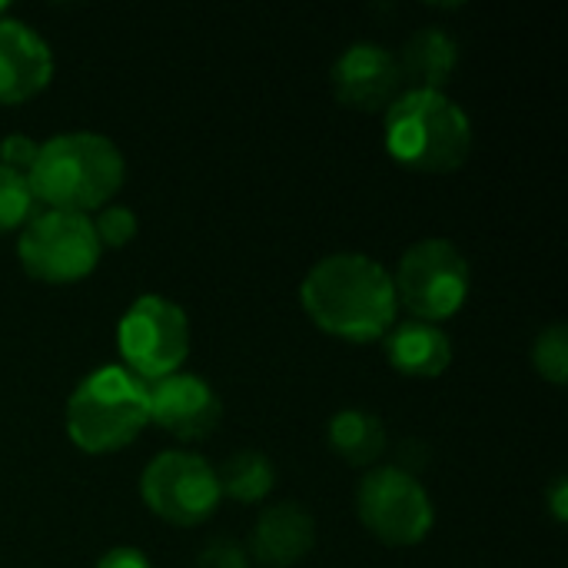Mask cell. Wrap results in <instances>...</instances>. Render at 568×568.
<instances>
[{
  "instance_id": "cell-3",
  "label": "cell",
  "mask_w": 568,
  "mask_h": 568,
  "mask_svg": "<svg viewBox=\"0 0 568 568\" xmlns=\"http://www.w3.org/2000/svg\"><path fill=\"white\" fill-rule=\"evenodd\" d=\"M383 130L389 156L416 173H453L473 153V120L446 90H403Z\"/></svg>"
},
{
  "instance_id": "cell-2",
  "label": "cell",
  "mask_w": 568,
  "mask_h": 568,
  "mask_svg": "<svg viewBox=\"0 0 568 568\" xmlns=\"http://www.w3.org/2000/svg\"><path fill=\"white\" fill-rule=\"evenodd\" d=\"M27 180L43 210L90 216L120 193L126 160L110 136L93 130H67L40 143Z\"/></svg>"
},
{
  "instance_id": "cell-8",
  "label": "cell",
  "mask_w": 568,
  "mask_h": 568,
  "mask_svg": "<svg viewBox=\"0 0 568 568\" xmlns=\"http://www.w3.org/2000/svg\"><path fill=\"white\" fill-rule=\"evenodd\" d=\"M103 250L97 243L90 216L63 213V210H37L30 223L20 230L17 260L27 276L53 286L87 280Z\"/></svg>"
},
{
  "instance_id": "cell-11",
  "label": "cell",
  "mask_w": 568,
  "mask_h": 568,
  "mask_svg": "<svg viewBox=\"0 0 568 568\" xmlns=\"http://www.w3.org/2000/svg\"><path fill=\"white\" fill-rule=\"evenodd\" d=\"M150 423L180 443H200L216 433L223 419V403L216 389L196 373H173L146 386Z\"/></svg>"
},
{
  "instance_id": "cell-19",
  "label": "cell",
  "mask_w": 568,
  "mask_h": 568,
  "mask_svg": "<svg viewBox=\"0 0 568 568\" xmlns=\"http://www.w3.org/2000/svg\"><path fill=\"white\" fill-rule=\"evenodd\" d=\"M532 369L552 386L568 383V329L562 323L546 326L532 343Z\"/></svg>"
},
{
  "instance_id": "cell-14",
  "label": "cell",
  "mask_w": 568,
  "mask_h": 568,
  "mask_svg": "<svg viewBox=\"0 0 568 568\" xmlns=\"http://www.w3.org/2000/svg\"><path fill=\"white\" fill-rule=\"evenodd\" d=\"M389 366L406 379H439L453 363V339L443 326L403 320L383 336Z\"/></svg>"
},
{
  "instance_id": "cell-17",
  "label": "cell",
  "mask_w": 568,
  "mask_h": 568,
  "mask_svg": "<svg viewBox=\"0 0 568 568\" xmlns=\"http://www.w3.org/2000/svg\"><path fill=\"white\" fill-rule=\"evenodd\" d=\"M216 483H220V496L240 506H260L276 489V466L260 449H236L216 469Z\"/></svg>"
},
{
  "instance_id": "cell-12",
  "label": "cell",
  "mask_w": 568,
  "mask_h": 568,
  "mask_svg": "<svg viewBox=\"0 0 568 568\" xmlns=\"http://www.w3.org/2000/svg\"><path fill=\"white\" fill-rule=\"evenodd\" d=\"M53 80L50 43L23 20L0 17V103L17 106L40 97Z\"/></svg>"
},
{
  "instance_id": "cell-18",
  "label": "cell",
  "mask_w": 568,
  "mask_h": 568,
  "mask_svg": "<svg viewBox=\"0 0 568 568\" xmlns=\"http://www.w3.org/2000/svg\"><path fill=\"white\" fill-rule=\"evenodd\" d=\"M37 196L30 190L27 173H17L10 166H0V233L23 230L30 216L37 213Z\"/></svg>"
},
{
  "instance_id": "cell-6",
  "label": "cell",
  "mask_w": 568,
  "mask_h": 568,
  "mask_svg": "<svg viewBox=\"0 0 568 568\" xmlns=\"http://www.w3.org/2000/svg\"><path fill=\"white\" fill-rule=\"evenodd\" d=\"M190 339L193 336L183 306L160 293H143L126 306L116 326L120 366L146 386L160 383L183 369Z\"/></svg>"
},
{
  "instance_id": "cell-21",
  "label": "cell",
  "mask_w": 568,
  "mask_h": 568,
  "mask_svg": "<svg viewBox=\"0 0 568 568\" xmlns=\"http://www.w3.org/2000/svg\"><path fill=\"white\" fill-rule=\"evenodd\" d=\"M40 143L27 133H7L0 140V166H10L17 173H30L33 160H37Z\"/></svg>"
},
{
  "instance_id": "cell-9",
  "label": "cell",
  "mask_w": 568,
  "mask_h": 568,
  "mask_svg": "<svg viewBox=\"0 0 568 568\" xmlns=\"http://www.w3.org/2000/svg\"><path fill=\"white\" fill-rule=\"evenodd\" d=\"M140 499L160 523L176 529L210 523L223 503L216 469L186 449H166L146 463L140 473Z\"/></svg>"
},
{
  "instance_id": "cell-1",
  "label": "cell",
  "mask_w": 568,
  "mask_h": 568,
  "mask_svg": "<svg viewBox=\"0 0 568 568\" xmlns=\"http://www.w3.org/2000/svg\"><path fill=\"white\" fill-rule=\"evenodd\" d=\"M300 306L333 339L376 343L396 320L393 273L366 253H329L300 283Z\"/></svg>"
},
{
  "instance_id": "cell-16",
  "label": "cell",
  "mask_w": 568,
  "mask_h": 568,
  "mask_svg": "<svg viewBox=\"0 0 568 568\" xmlns=\"http://www.w3.org/2000/svg\"><path fill=\"white\" fill-rule=\"evenodd\" d=\"M326 443L346 466H376L389 446L386 423L366 409H339L326 423Z\"/></svg>"
},
{
  "instance_id": "cell-22",
  "label": "cell",
  "mask_w": 568,
  "mask_h": 568,
  "mask_svg": "<svg viewBox=\"0 0 568 568\" xmlns=\"http://www.w3.org/2000/svg\"><path fill=\"white\" fill-rule=\"evenodd\" d=\"M196 568H250V552H246V546H240L233 539H213L200 552Z\"/></svg>"
},
{
  "instance_id": "cell-24",
  "label": "cell",
  "mask_w": 568,
  "mask_h": 568,
  "mask_svg": "<svg viewBox=\"0 0 568 568\" xmlns=\"http://www.w3.org/2000/svg\"><path fill=\"white\" fill-rule=\"evenodd\" d=\"M546 506H549L552 519H556L559 526H566L568 523V479L566 476H556V479H552V486L546 489Z\"/></svg>"
},
{
  "instance_id": "cell-7",
  "label": "cell",
  "mask_w": 568,
  "mask_h": 568,
  "mask_svg": "<svg viewBox=\"0 0 568 568\" xmlns=\"http://www.w3.org/2000/svg\"><path fill=\"white\" fill-rule=\"evenodd\" d=\"M356 516L376 542L409 549L433 532L436 506L413 469L373 466L356 486Z\"/></svg>"
},
{
  "instance_id": "cell-25",
  "label": "cell",
  "mask_w": 568,
  "mask_h": 568,
  "mask_svg": "<svg viewBox=\"0 0 568 568\" xmlns=\"http://www.w3.org/2000/svg\"><path fill=\"white\" fill-rule=\"evenodd\" d=\"M10 13V3L7 0H0V17H7Z\"/></svg>"
},
{
  "instance_id": "cell-5",
  "label": "cell",
  "mask_w": 568,
  "mask_h": 568,
  "mask_svg": "<svg viewBox=\"0 0 568 568\" xmlns=\"http://www.w3.org/2000/svg\"><path fill=\"white\" fill-rule=\"evenodd\" d=\"M396 303L409 320L439 326L443 320H453L473 290V270L466 253L443 236H429L413 243L393 273Z\"/></svg>"
},
{
  "instance_id": "cell-20",
  "label": "cell",
  "mask_w": 568,
  "mask_h": 568,
  "mask_svg": "<svg viewBox=\"0 0 568 568\" xmlns=\"http://www.w3.org/2000/svg\"><path fill=\"white\" fill-rule=\"evenodd\" d=\"M90 223L100 250H123L140 233V220L126 203H106L103 210H97V216H90Z\"/></svg>"
},
{
  "instance_id": "cell-23",
  "label": "cell",
  "mask_w": 568,
  "mask_h": 568,
  "mask_svg": "<svg viewBox=\"0 0 568 568\" xmlns=\"http://www.w3.org/2000/svg\"><path fill=\"white\" fill-rule=\"evenodd\" d=\"M93 568H153V566H150L146 552H140V549H133V546H116V549H106V552L97 559V566Z\"/></svg>"
},
{
  "instance_id": "cell-13",
  "label": "cell",
  "mask_w": 568,
  "mask_h": 568,
  "mask_svg": "<svg viewBox=\"0 0 568 568\" xmlns=\"http://www.w3.org/2000/svg\"><path fill=\"white\" fill-rule=\"evenodd\" d=\"M316 546V519L300 503H276L266 506L250 532L246 552L250 562L263 568L300 566Z\"/></svg>"
},
{
  "instance_id": "cell-15",
  "label": "cell",
  "mask_w": 568,
  "mask_h": 568,
  "mask_svg": "<svg viewBox=\"0 0 568 568\" xmlns=\"http://www.w3.org/2000/svg\"><path fill=\"white\" fill-rule=\"evenodd\" d=\"M396 63L409 90H446L459 67V43L443 27H419L396 53Z\"/></svg>"
},
{
  "instance_id": "cell-10",
  "label": "cell",
  "mask_w": 568,
  "mask_h": 568,
  "mask_svg": "<svg viewBox=\"0 0 568 568\" xmlns=\"http://www.w3.org/2000/svg\"><path fill=\"white\" fill-rule=\"evenodd\" d=\"M333 97L359 113H386L403 93V73L396 53L383 43L359 40L349 43L329 70Z\"/></svg>"
},
{
  "instance_id": "cell-4",
  "label": "cell",
  "mask_w": 568,
  "mask_h": 568,
  "mask_svg": "<svg viewBox=\"0 0 568 568\" xmlns=\"http://www.w3.org/2000/svg\"><path fill=\"white\" fill-rule=\"evenodd\" d=\"M63 426L70 443L87 456H113L150 426L146 383L120 363L87 373L67 399Z\"/></svg>"
}]
</instances>
